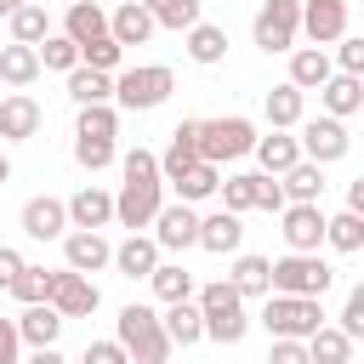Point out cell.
<instances>
[{
	"mask_svg": "<svg viewBox=\"0 0 364 364\" xmlns=\"http://www.w3.org/2000/svg\"><path fill=\"white\" fill-rule=\"evenodd\" d=\"M114 324H119V341L131 347V358H136V364H165V358L176 353V341H171L165 318H159L148 301H125Z\"/></svg>",
	"mask_w": 364,
	"mask_h": 364,
	"instance_id": "6da1fadb",
	"label": "cell"
},
{
	"mask_svg": "<svg viewBox=\"0 0 364 364\" xmlns=\"http://www.w3.org/2000/svg\"><path fill=\"white\" fill-rule=\"evenodd\" d=\"M199 307H205V341H222V347H239L250 318H245V296L233 279H210L199 290Z\"/></svg>",
	"mask_w": 364,
	"mask_h": 364,
	"instance_id": "7a4b0ae2",
	"label": "cell"
},
{
	"mask_svg": "<svg viewBox=\"0 0 364 364\" xmlns=\"http://www.w3.org/2000/svg\"><path fill=\"white\" fill-rule=\"evenodd\" d=\"M171 91H176V74H171L165 63H142V68H125V74H114V102H119V108H131V114H148V108H159Z\"/></svg>",
	"mask_w": 364,
	"mask_h": 364,
	"instance_id": "3957f363",
	"label": "cell"
},
{
	"mask_svg": "<svg viewBox=\"0 0 364 364\" xmlns=\"http://www.w3.org/2000/svg\"><path fill=\"white\" fill-rule=\"evenodd\" d=\"M262 324H267V336H313V330L324 324V307H318V296L273 290L267 307H262Z\"/></svg>",
	"mask_w": 364,
	"mask_h": 364,
	"instance_id": "277c9868",
	"label": "cell"
},
{
	"mask_svg": "<svg viewBox=\"0 0 364 364\" xmlns=\"http://www.w3.org/2000/svg\"><path fill=\"white\" fill-rule=\"evenodd\" d=\"M239 154H256V125L245 114H222V119H205L199 125V159H239Z\"/></svg>",
	"mask_w": 364,
	"mask_h": 364,
	"instance_id": "5b68a950",
	"label": "cell"
},
{
	"mask_svg": "<svg viewBox=\"0 0 364 364\" xmlns=\"http://www.w3.org/2000/svg\"><path fill=\"white\" fill-rule=\"evenodd\" d=\"M165 176H125L119 182V193H114V222L119 228H154V216H159V205H165Z\"/></svg>",
	"mask_w": 364,
	"mask_h": 364,
	"instance_id": "8992f818",
	"label": "cell"
},
{
	"mask_svg": "<svg viewBox=\"0 0 364 364\" xmlns=\"http://www.w3.org/2000/svg\"><path fill=\"white\" fill-rule=\"evenodd\" d=\"M330 279L336 273L318 262V250H290L273 262V290H290V296H324Z\"/></svg>",
	"mask_w": 364,
	"mask_h": 364,
	"instance_id": "52a82bcc",
	"label": "cell"
},
{
	"mask_svg": "<svg viewBox=\"0 0 364 364\" xmlns=\"http://www.w3.org/2000/svg\"><path fill=\"white\" fill-rule=\"evenodd\" d=\"M301 34V0H262L256 23H250V40L262 51H290Z\"/></svg>",
	"mask_w": 364,
	"mask_h": 364,
	"instance_id": "ba28073f",
	"label": "cell"
},
{
	"mask_svg": "<svg viewBox=\"0 0 364 364\" xmlns=\"http://www.w3.org/2000/svg\"><path fill=\"white\" fill-rule=\"evenodd\" d=\"M279 216H284V228H279V233H284V245H290V250H318V245H324L330 216L318 210V199H290Z\"/></svg>",
	"mask_w": 364,
	"mask_h": 364,
	"instance_id": "9c48e42d",
	"label": "cell"
},
{
	"mask_svg": "<svg viewBox=\"0 0 364 364\" xmlns=\"http://www.w3.org/2000/svg\"><path fill=\"white\" fill-rule=\"evenodd\" d=\"M199 210H193V199H176V205H159V216H154V239H159V250H188V245H199Z\"/></svg>",
	"mask_w": 364,
	"mask_h": 364,
	"instance_id": "30bf717a",
	"label": "cell"
},
{
	"mask_svg": "<svg viewBox=\"0 0 364 364\" xmlns=\"http://www.w3.org/2000/svg\"><path fill=\"white\" fill-rule=\"evenodd\" d=\"M347 148H353V136H347V125H341L336 114H324V119H301V154H307V159L330 165V159H341Z\"/></svg>",
	"mask_w": 364,
	"mask_h": 364,
	"instance_id": "8fae6325",
	"label": "cell"
},
{
	"mask_svg": "<svg viewBox=\"0 0 364 364\" xmlns=\"http://www.w3.org/2000/svg\"><path fill=\"white\" fill-rule=\"evenodd\" d=\"M51 301H57V313H63V318H91V313H97V301H102V290L91 284V273H80V267H63V273H57V290H51Z\"/></svg>",
	"mask_w": 364,
	"mask_h": 364,
	"instance_id": "7c38bea8",
	"label": "cell"
},
{
	"mask_svg": "<svg viewBox=\"0 0 364 364\" xmlns=\"http://www.w3.org/2000/svg\"><path fill=\"white\" fill-rule=\"evenodd\" d=\"M63 256H68V267H80V273L114 267V245L102 239V228H74V233H63Z\"/></svg>",
	"mask_w": 364,
	"mask_h": 364,
	"instance_id": "4fadbf2b",
	"label": "cell"
},
{
	"mask_svg": "<svg viewBox=\"0 0 364 364\" xmlns=\"http://www.w3.org/2000/svg\"><path fill=\"white\" fill-rule=\"evenodd\" d=\"M301 34L313 46H336L347 34V0H301Z\"/></svg>",
	"mask_w": 364,
	"mask_h": 364,
	"instance_id": "5bb4252c",
	"label": "cell"
},
{
	"mask_svg": "<svg viewBox=\"0 0 364 364\" xmlns=\"http://www.w3.org/2000/svg\"><path fill=\"white\" fill-rule=\"evenodd\" d=\"M68 228H74V222H68V205H63V199L40 193V199L23 205V233H28V239H63Z\"/></svg>",
	"mask_w": 364,
	"mask_h": 364,
	"instance_id": "9a60e30c",
	"label": "cell"
},
{
	"mask_svg": "<svg viewBox=\"0 0 364 364\" xmlns=\"http://www.w3.org/2000/svg\"><path fill=\"white\" fill-rule=\"evenodd\" d=\"M40 102L28 97V91H11L6 102H0V142H28L34 131H40Z\"/></svg>",
	"mask_w": 364,
	"mask_h": 364,
	"instance_id": "2e32d148",
	"label": "cell"
},
{
	"mask_svg": "<svg viewBox=\"0 0 364 364\" xmlns=\"http://www.w3.org/2000/svg\"><path fill=\"white\" fill-rule=\"evenodd\" d=\"M245 245V222H239V210H216V216H205L199 222V250H210V256H233Z\"/></svg>",
	"mask_w": 364,
	"mask_h": 364,
	"instance_id": "e0dca14e",
	"label": "cell"
},
{
	"mask_svg": "<svg viewBox=\"0 0 364 364\" xmlns=\"http://www.w3.org/2000/svg\"><path fill=\"white\" fill-rule=\"evenodd\" d=\"M108 28H114L119 46H148V34L159 28V17L148 11V0H119V11L108 17Z\"/></svg>",
	"mask_w": 364,
	"mask_h": 364,
	"instance_id": "ac0fdd59",
	"label": "cell"
},
{
	"mask_svg": "<svg viewBox=\"0 0 364 364\" xmlns=\"http://www.w3.org/2000/svg\"><path fill=\"white\" fill-rule=\"evenodd\" d=\"M318 102H324V114H336V119H347V114H358L364 108V74H330L324 85H318Z\"/></svg>",
	"mask_w": 364,
	"mask_h": 364,
	"instance_id": "d6986e66",
	"label": "cell"
},
{
	"mask_svg": "<svg viewBox=\"0 0 364 364\" xmlns=\"http://www.w3.org/2000/svg\"><path fill=\"white\" fill-rule=\"evenodd\" d=\"M17 330H23V341L40 353V347H57V336H63V313H57V301H28L23 307V318H17Z\"/></svg>",
	"mask_w": 364,
	"mask_h": 364,
	"instance_id": "ffe728a7",
	"label": "cell"
},
{
	"mask_svg": "<svg viewBox=\"0 0 364 364\" xmlns=\"http://www.w3.org/2000/svg\"><path fill=\"white\" fill-rule=\"evenodd\" d=\"M40 68H46V63H40V46H28V40L0 46V80H6V85H17V91H23V85H34V80H40Z\"/></svg>",
	"mask_w": 364,
	"mask_h": 364,
	"instance_id": "44dd1931",
	"label": "cell"
},
{
	"mask_svg": "<svg viewBox=\"0 0 364 364\" xmlns=\"http://www.w3.org/2000/svg\"><path fill=\"white\" fill-rule=\"evenodd\" d=\"M199 125L205 119H182L176 131H171V148H165V159H159V171H165V182H176L193 159H199Z\"/></svg>",
	"mask_w": 364,
	"mask_h": 364,
	"instance_id": "7402d4cb",
	"label": "cell"
},
{
	"mask_svg": "<svg viewBox=\"0 0 364 364\" xmlns=\"http://www.w3.org/2000/svg\"><path fill=\"white\" fill-rule=\"evenodd\" d=\"M114 267H119L125 279H148V273L159 267V239H148V233H131L125 245H114Z\"/></svg>",
	"mask_w": 364,
	"mask_h": 364,
	"instance_id": "603a6c76",
	"label": "cell"
},
{
	"mask_svg": "<svg viewBox=\"0 0 364 364\" xmlns=\"http://www.w3.org/2000/svg\"><path fill=\"white\" fill-rule=\"evenodd\" d=\"M165 330H171V341L176 347H199L205 341V307L199 301H165Z\"/></svg>",
	"mask_w": 364,
	"mask_h": 364,
	"instance_id": "cb8c5ba5",
	"label": "cell"
},
{
	"mask_svg": "<svg viewBox=\"0 0 364 364\" xmlns=\"http://www.w3.org/2000/svg\"><path fill=\"white\" fill-rule=\"evenodd\" d=\"M68 222L74 228H108L114 222V193H102V188H80L74 199H68Z\"/></svg>",
	"mask_w": 364,
	"mask_h": 364,
	"instance_id": "d4e9b609",
	"label": "cell"
},
{
	"mask_svg": "<svg viewBox=\"0 0 364 364\" xmlns=\"http://www.w3.org/2000/svg\"><path fill=\"white\" fill-rule=\"evenodd\" d=\"M256 159H262V171L284 176L301 159V136H284V125H273V136H256Z\"/></svg>",
	"mask_w": 364,
	"mask_h": 364,
	"instance_id": "484cf974",
	"label": "cell"
},
{
	"mask_svg": "<svg viewBox=\"0 0 364 364\" xmlns=\"http://www.w3.org/2000/svg\"><path fill=\"white\" fill-rule=\"evenodd\" d=\"M68 97L74 102H114V74L80 63V68H68Z\"/></svg>",
	"mask_w": 364,
	"mask_h": 364,
	"instance_id": "4316f807",
	"label": "cell"
},
{
	"mask_svg": "<svg viewBox=\"0 0 364 364\" xmlns=\"http://www.w3.org/2000/svg\"><path fill=\"white\" fill-rule=\"evenodd\" d=\"M301 114H307V91L296 85V80H284V85H273L267 91V125H301Z\"/></svg>",
	"mask_w": 364,
	"mask_h": 364,
	"instance_id": "83f0119b",
	"label": "cell"
},
{
	"mask_svg": "<svg viewBox=\"0 0 364 364\" xmlns=\"http://www.w3.org/2000/svg\"><path fill=\"white\" fill-rule=\"evenodd\" d=\"M330 74H336V68H330L324 46H301V51H290V80H296L301 91H318Z\"/></svg>",
	"mask_w": 364,
	"mask_h": 364,
	"instance_id": "f1b7e54d",
	"label": "cell"
},
{
	"mask_svg": "<svg viewBox=\"0 0 364 364\" xmlns=\"http://www.w3.org/2000/svg\"><path fill=\"white\" fill-rule=\"evenodd\" d=\"M171 188H176V199H193V205H199V199H210V193H222L216 159H193V165H188V171L171 182Z\"/></svg>",
	"mask_w": 364,
	"mask_h": 364,
	"instance_id": "f546056e",
	"label": "cell"
},
{
	"mask_svg": "<svg viewBox=\"0 0 364 364\" xmlns=\"http://www.w3.org/2000/svg\"><path fill=\"white\" fill-rule=\"evenodd\" d=\"M233 284H239V296H267L273 290V262L267 256H239L233 250V273H228Z\"/></svg>",
	"mask_w": 364,
	"mask_h": 364,
	"instance_id": "4dcf8cb0",
	"label": "cell"
},
{
	"mask_svg": "<svg viewBox=\"0 0 364 364\" xmlns=\"http://www.w3.org/2000/svg\"><path fill=\"white\" fill-rule=\"evenodd\" d=\"M353 347H358V341H353L341 324H336V330H330V324H318V330L307 336V353H313V364H318V358H324V364H347V358H353Z\"/></svg>",
	"mask_w": 364,
	"mask_h": 364,
	"instance_id": "1f68e13d",
	"label": "cell"
},
{
	"mask_svg": "<svg viewBox=\"0 0 364 364\" xmlns=\"http://www.w3.org/2000/svg\"><path fill=\"white\" fill-rule=\"evenodd\" d=\"M63 34H74L80 46H85V40H97V34H108V11H102V6H91V0H74V6H68V17H63Z\"/></svg>",
	"mask_w": 364,
	"mask_h": 364,
	"instance_id": "d6a6232c",
	"label": "cell"
},
{
	"mask_svg": "<svg viewBox=\"0 0 364 364\" xmlns=\"http://www.w3.org/2000/svg\"><path fill=\"white\" fill-rule=\"evenodd\" d=\"M188 57L205 63V68L222 63V57H228V34H222L216 23H193V28H188Z\"/></svg>",
	"mask_w": 364,
	"mask_h": 364,
	"instance_id": "836d02e7",
	"label": "cell"
},
{
	"mask_svg": "<svg viewBox=\"0 0 364 364\" xmlns=\"http://www.w3.org/2000/svg\"><path fill=\"white\" fill-rule=\"evenodd\" d=\"M284 193H290V199H318V193H324V165L301 154V159L284 171Z\"/></svg>",
	"mask_w": 364,
	"mask_h": 364,
	"instance_id": "e575fe53",
	"label": "cell"
},
{
	"mask_svg": "<svg viewBox=\"0 0 364 364\" xmlns=\"http://www.w3.org/2000/svg\"><path fill=\"white\" fill-rule=\"evenodd\" d=\"M148 284H154L159 301H182V296H193V273H188L182 262H159V267L148 273Z\"/></svg>",
	"mask_w": 364,
	"mask_h": 364,
	"instance_id": "d590c367",
	"label": "cell"
},
{
	"mask_svg": "<svg viewBox=\"0 0 364 364\" xmlns=\"http://www.w3.org/2000/svg\"><path fill=\"white\" fill-rule=\"evenodd\" d=\"M324 245H336L341 256L364 250V216H358V210H341V216H330V228H324Z\"/></svg>",
	"mask_w": 364,
	"mask_h": 364,
	"instance_id": "8d00e7d4",
	"label": "cell"
},
{
	"mask_svg": "<svg viewBox=\"0 0 364 364\" xmlns=\"http://www.w3.org/2000/svg\"><path fill=\"white\" fill-rule=\"evenodd\" d=\"M46 34H51V17H46V6L23 0V6L11 11V40H28V46H40Z\"/></svg>",
	"mask_w": 364,
	"mask_h": 364,
	"instance_id": "74e56055",
	"label": "cell"
},
{
	"mask_svg": "<svg viewBox=\"0 0 364 364\" xmlns=\"http://www.w3.org/2000/svg\"><path fill=\"white\" fill-rule=\"evenodd\" d=\"M51 290H57V273H46V267H28L23 262V273L11 279V296L28 307V301H51Z\"/></svg>",
	"mask_w": 364,
	"mask_h": 364,
	"instance_id": "f35d334b",
	"label": "cell"
},
{
	"mask_svg": "<svg viewBox=\"0 0 364 364\" xmlns=\"http://www.w3.org/2000/svg\"><path fill=\"white\" fill-rule=\"evenodd\" d=\"M40 63L57 68V74L80 68V40H74V34H46V40H40Z\"/></svg>",
	"mask_w": 364,
	"mask_h": 364,
	"instance_id": "ab89813d",
	"label": "cell"
},
{
	"mask_svg": "<svg viewBox=\"0 0 364 364\" xmlns=\"http://www.w3.org/2000/svg\"><path fill=\"white\" fill-rule=\"evenodd\" d=\"M119 131V114L108 102H80V119H74V136H114Z\"/></svg>",
	"mask_w": 364,
	"mask_h": 364,
	"instance_id": "60d3db41",
	"label": "cell"
},
{
	"mask_svg": "<svg viewBox=\"0 0 364 364\" xmlns=\"http://www.w3.org/2000/svg\"><path fill=\"white\" fill-rule=\"evenodd\" d=\"M148 11L159 17V28H176V34L199 23V0H148Z\"/></svg>",
	"mask_w": 364,
	"mask_h": 364,
	"instance_id": "b9f144b4",
	"label": "cell"
},
{
	"mask_svg": "<svg viewBox=\"0 0 364 364\" xmlns=\"http://www.w3.org/2000/svg\"><path fill=\"white\" fill-rule=\"evenodd\" d=\"M119 57H125V46H119V40H114V28H108V34H97V40H85V46H80V63H91V68H108V74H114V68H119Z\"/></svg>",
	"mask_w": 364,
	"mask_h": 364,
	"instance_id": "7bdbcfd3",
	"label": "cell"
},
{
	"mask_svg": "<svg viewBox=\"0 0 364 364\" xmlns=\"http://www.w3.org/2000/svg\"><path fill=\"white\" fill-rule=\"evenodd\" d=\"M74 159H80L85 171L114 165V136H74Z\"/></svg>",
	"mask_w": 364,
	"mask_h": 364,
	"instance_id": "ee69618b",
	"label": "cell"
},
{
	"mask_svg": "<svg viewBox=\"0 0 364 364\" xmlns=\"http://www.w3.org/2000/svg\"><path fill=\"white\" fill-rule=\"evenodd\" d=\"M222 205L239 210V216L256 210V176H228V182H222Z\"/></svg>",
	"mask_w": 364,
	"mask_h": 364,
	"instance_id": "f6af8a7d",
	"label": "cell"
},
{
	"mask_svg": "<svg viewBox=\"0 0 364 364\" xmlns=\"http://www.w3.org/2000/svg\"><path fill=\"white\" fill-rule=\"evenodd\" d=\"M284 205H290V193H284V176L273 182V171H256V210H273V216H279Z\"/></svg>",
	"mask_w": 364,
	"mask_h": 364,
	"instance_id": "bcb514c9",
	"label": "cell"
},
{
	"mask_svg": "<svg viewBox=\"0 0 364 364\" xmlns=\"http://www.w3.org/2000/svg\"><path fill=\"white\" fill-rule=\"evenodd\" d=\"M341 330H347L353 341H364V284H353V290H347V307H341Z\"/></svg>",
	"mask_w": 364,
	"mask_h": 364,
	"instance_id": "7dc6e473",
	"label": "cell"
},
{
	"mask_svg": "<svg viewBox=\"0 0 364 364\" xmlns=\"http://www.w3.org/2000/svg\"><path fill=\"white\" fill-rule=\"evenodd\" d=\"M307 336H273V364H307Z\"/></svg>",
	"mask_w": 364,
	"mask_h": 364,
	"instance_id": "c3c4849f",
	"label": "cell"
},
{
	"mask_svg": "<svg viewBox=\"0 0 364 364\" xmlns=\"http://www.w3.org/2000/svg\"><path fill=\"white\" fill-rule=\"evenodd\" d=\"M119 171H125V176H165V171H159V154H148V148H131V154L119 159Z\"/></svg>",
	"mask_w": 364,
	"mask_h": 364,
	"instance_id": "681fc988",
	"label": "cell"
},
{
	"mask_svg": "<svg viewBox=\"0 0 364 364\" xmlns=\"http://www.w3.org/2000/svg\"><path fill=\"white\" fill-rule=\"evenodd\" d=\"M336 63H341L347 74H364V34H353V40L341 34V40H336Z\"/></svg>",
	"mask_w": 364,
	"mask_h": 364,
	"instance_id": "f907efd6",
	"label": "cell"
},
{
	"mask_svg": "<svg viewBox=\"0 0 364 364\" xmlns=\"http://www.w3.org/2000/svg\"><path fill=\"white\" fill-rule=\"evenodd\" d=\"M85 358H91V364H125L131 347H125V341H85Z\"/></svg>",
	"mask_w": 364,
	"mask_h": 364,
	"instance_id": "816d5d0a",
	"label": "cell"
},
{
	"mask_svg": "<svg viewBox=\"0 0 364 364\" xmlns=\"http://www.w3.org/2000/svg\"><path fill=\"white\" fill-rule=\"evenodd\" d=\"M17 353H23V330L17 318H0V364H17Z\"/></svg>",
	"mask_w": 364,
	"mask_h": 364,
	"instance_id": "f5cc1de1",
	"label": "cell"
},
{
	"mask_svg": "<svg viewBox=\"0 0 364 364\" xmlns=\"http://www.w3.org/2000/svg\"><path fill=\"white\" fill-rule=\"evenodd\" d=\"M23 273V256L11 250V245H0V290H11V279Z\"/></svg>",
	"mask_w": 364,
	"mask_h": 364,
	"instance_id": "db71d44e",
	"label": "cell"
},
{
	"mask_svg": "<svg viewBox=\"0 0 364 364\" xmlns=\"http://www.w3.org/2000/svg\"><path fill=\"white\" fill-rule=\"evenodd\" d=\"M347 210H358V216H364V176H358V182H347Z\"/></svg>",
	"mask_w": 364,
	"mask_h": 364,
	"instance_id": "11a10c76",
	"label": "cell"
},
{
	"mask_svg": "<svg viewBox=\"0 0 364 364\" xmlns=\"http://www.w3.org/2000/svg\"><path fill=\"white\" fill-rule=\"evenodd\" d=\"M17 6H23V0H0V17H11V11H17Z\"/></svg>",
	"mask_w": 364,
	"mask_h": 364,
	"instance_id": "9f6ffc18",
	"label": "cell"
},
{
	"mask_svg": "<svg viewBox=\"0 0 364 364\" xmlns=\"http://www.w3.org/2000/svg\"><path fill=\"white\" fill-rule=\"evenodd\" d=\"M6 176H11V159H6V154H0V182H6Z\"/></svg>",
	"mask_w": 364,
	"mask_h": 364,
	"instance_id": "6f0895ef",
	"label": "cell"
}]
</instances>
